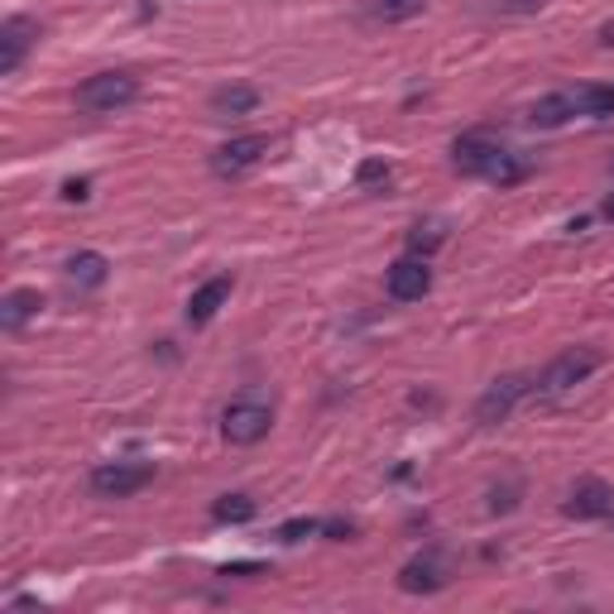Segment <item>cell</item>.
<instances>
[{
  "instance_id": "10",
  "label": "cell",
  "mask_w": 614,
  "mask_h": 614,
  "mask_svg": "<svg viewBox=\"0 0 614 614\" xmlns=\"http://www.w3.org/2000/svg\"><path fill=\"white\" fill-rule=\"evenodd\" d=\"M385 288H389L393 303H418V298H427V288H433V270H427V260L409 254V260L389 264Z\"/></svg>"
},
{
  "instance_id": "21",
  "label": "cell",
  "mask_w": 614,
  "mask_h": 614,
  "mask_svg": "<svg viewBox=\"0 0 614 614\" xmlns=\"http://www.w3.org/2000/svg\"><path fill=\"white\" fill-rule=\"evenodd\" d=\"M542 5L548 0H485V10H494V15H538Z\"/></svg>"
},
{
  "instance_id": "16",
  "label": "cell",
  "mask_w": 614,
  "mask_h": 614,
  "mask_svg": "<svg viewBox=\"0 0 614 614\" xmlns=\"http://www.w3.org/2000/svg\"><path fill=\"white\" fill-rule=\"evenodd\" d=\"M260 106V91L254 87H216L212 91V115H250Z\"/></svg>"
},
{
  "instance_id": "7",
  "label": "cell",
  "mask_w": 614,
  "mask_h": 614,
  "mask_svg": "<svg viewBox=\"0 0 614 614\" xmlns=\"http://www.w3.org/2000/svg\"><path fill=\"white\" fill-rule=\"evenodd\" d=\"M264 154H270V140H264V135H236V140H226L212 154V173L216 178H240V173H250Z\"/></svg>"
},
{
  "instance_id": "20",
  "label": "cell",
  "mask_w": 614,
  "mask_h": 614,
  "mask_svg": "<svg viewBox=\"0 0 614 614\" xmlns=\"http://www.w3.org/2000/svg\"><path fill=\"white\" fill-rule=\"evenodd\" d=\"M447 240V230H442V222H418L413 226V236H409V250L413 254H427V250H437Z\"/></svg>"
},
{
  "instance_id": "25",
  "label": "cell",
  "mask_w": 614,
  "mask_h": 614,
  "mask_svg": "<svg viewBox=\"0 0 614 614\" xmlns=\"http://www.w3.org/2000/svg\"><path fill=\"white\" fill-rule=\"evenodd\" d=\"M322 532H327V538H336V542H346L355 532V524H346V518H327V524H322Z\"/></svg>"
},
{
  "instance_id": "9",
  "label": "cell",
  "mask_w": 614,
  "mask_h": 614,
  "mask_svg": "<svg viewBox=\"0 0 614 614\" xmlns=\"http://www.w3.org/2000/svg\"><path fill=\"white\" fill-rule=\"evenodd\" d=\"M39 20H29V15H10L5 25H0V73H15L20 63H25V53L39 43Z\"/></svg>"
},
{
  "instance_id": "1",
  "label": "cell",
  "mask_w": 614,
  "mask_h": 614,
  "mask_svg": "<svg viewBox=\"0 0 614 614\" xmlns=\"http://www.w3.org/2000/svg\"><path fill=\"white\" fill-rule=\"evenodd\" d=\"M451 164L461 173H475V178H485V183H500V188H514L528 173V164H518L504 145L485 140V135H461V140L451 145Z\"/></svg>"
},
{
  "instance_id": "11",
  "label": "cell",
  "mask_w": 614,
  "mask_h": 614,
  "mask_svg": "<svg viewBox=\"0 0 614 614\" xmlns=\"http://www.w3.org/2000/svg\"><path fill=\"white\" fill-rule=\"evenodd\" d=\"M447 581H451V572H447L442 552H423V557L403 562V572H399V590H409V596H433Z\"/></svg>"
},
{
  "instance_id": "27",
  "label": "cell",
  "mask_w": 614,
  "mask_h": 614,
  "mask_svg": "<svg viewBox=\"0 0 614 614\" xmlns=\"http://www.w3.org/2000/svg\"><path fill=\"white\" fill-rule=\"evenodd\" d=\"M600 43H605V49H614V20H610L605 29H600Z\"/></svg>"
},
{
  "instance_id": "14",
  "label": "cell",
  "mask_w": 614,
  "mask_h": 614,
  "mask_svg": "<svg viewBox=\"0 0 614 614\" xmlns=\"http://www.w3.org/2000/svg\"><path fill=\"white\" fill-rule=\"evenodd\" d=\"M572 115H581L576 111V91H552V97H542L538 106L528 111V125L532 130H557V125H566Z\"/></svg>"
},
{
  "instance_id": "23",
  "label": "cell",
  "mask_w": 614,
  "mask_h": 614,
  "mask_svg": "<svg viewBox=\"0 0 614 614\" xmlns=\"http://www.w3.org/2000/svg\"><path fill=\"white\" fill-rule=\"evenodd\" d=\"M355 178H361V188H375V183H389V164H379V159H365Z\"/></svg>"
},
{
  "instance_id": "26",
  "label": "cell",
  "mask_w": 614,
  "mask_h": 614,
  "mask_svg": "<svg viewBox=\"0 0 614 614\" xmlns=\"http://www.w3.org/2000/svg\"><path fill=\"white\" fill-rule=\"evenodd\" d=\"M254 572H264L260 562H236V566H222V576H254Z\"/></svg>"
},
{
  "instance_id": "3",
  "label": "cell",
  "mask_w": 614,
  "mask_h": 614,
  "mask_svg": "<svg viewBox=\"0 0 614 614\" xmlns=\"http://www.w3.org/2000/svg\"><path fill=\"white\" fill-rule=\"evenodd\" d=\"M135 97H140V77H130V73H97L77 87V106L91 115H115L130 106Z\"/></svg>"
},
{
  "instance_id": "18",
  "label": "cell",
  "mask_w": 614,
  "mask_h": 614,
  "mask_svg": "<svg viewBox=\"0 0 614 614\" xmlns=\"http://www.w3.org/2000/svg\"><path fill=\"white\" fill-rule=\"evenodd\" d=\"M576 111L596 115V121L614 115V87H581V91H576Z\"/></svg>"
},
{
  "instance_id": "15",
  "label": "cell",
  "mask_w": 614,
  "mask_h": 614,
  "mask_svg": "<svg viewBox=\"0 0 614 614\" xmlns=\"http://www.w3.org/2000/svg\"><path fill=\"white\" fill-rule=\"evenodd\" d=\"M111 274V260L101 250H77L73 260H67V284L73 288H101Z\"/></svg>"
},
{
  "instance_id": "2",
  "label": "cell",
  "mask_w": 614,
  "mask_h": 614,
  "mask_svg": "<svg viewBox=\"0 0 614 614\" xmlns=\"http://www.w3.org/2000/svg\"><path fill=\"white\" fill-rule=\"evenodd\" d=\"M596 369H600V351H590V346H572V351H562L557 361H552L538 379H532V389H538L542 399H562L566 389L586 385Z\"/></svg>"
},
{
  "instance_id": "28",
  "label": "cell",
  "mask_w": 614,
  "mask_h": 614,
  "mask_svg": "<svg viewBox=\"0 0 614 614\" xmlns=\"http://www.w3.org/2000/svg\"><path fill=\"white\" fill-rule=\"evenodd\" d=\"M605 216H610V222H614V192L605 197Z\"/></svg>"
},
{
  "instance_id": "24",
  "label": "cell",
  "mask_w": 614,
  "mask_h": 614,
  "mask_svg": "<svg viewBox=\"0 0 614 614\" xmlns=\"http://www.w3.org/2000/svg\"><path fill=\"white\" fill-rule=\"evenodd\" d=\"M91 197V183L87 178H67L63 183V202H87Z\"/></svg>"
},
{
  "instance_id": "12",
  "label": "cell",
  "mask_w": 614,
  "mask_h": 614,
  "mask_svg": "<svg viewBox=\"0 0 614 614\" xmlns=\"http://www.w3.org/2000/svg\"><path fill=\"white\" fill-rule=\"evenodd\" d=\"M230 288H236V279L230 274H216V279H206L197 293L188 298V327H206V322L222 312V303L230 298Z\"/></svg>"
},
{
  "instance_id": "8",
  "label": "cell",
  "mask_w": 614,
  "mask_h": 614,
  "mask_svg": "<svg viewBox=\"0 0 614 614\" xmlns=\"http://www.w3.org/2000/svg\"><path fill=\"white\" fill-rule=\"evenodd\" d=\"M566 518H610L614 514V490L600 475H581V480L572 485V494H566L562 504Z\"/></svg>"
},
{
  "instance_id": "17",
  "label": "cell",
  "mask_w": 614,
  "mask_h": 614,
  "mask_svg": "<svg viewBox=\"0 0 614 614\" xmlns=\"http://www.w3.org/2000/svg\"><path fill=\"white\" fill-rule=\"evenodd\" d=\"M254 514H260V504H254L250 494H222V500L212 504V518H216V524H250Z\"/></svg>"
},
{
  "instance_id": "22",
  "label": "cell",
  "mask_w": 614,
  "mask_h": 614,
  "mask_svg": "<svg viewBox=\"0 0 614 614\" xmlns=\"http://www.w3.org/2000/svg\"><path fill=\"white\" fill-rule=\"evenodd\" d=\"M312 532H322L317 518H288V524L279 528V542H303V538H312Z\"/></svg>"
},
{
  "instance_id": "6",
  "label": "cell",
  "mask_w": 614,
  "mask_h": 614,
  "mask_svg": "<svg viewBox=\"0 0 614 614\" xmlns=\"http://www.w3.org/2000/svg\"><path fill=\"white\" fill-rule=\"evenodd\" d=\"M528 389H532V379H524V375H504V379H494V385L480 393V403H475V423H480V427H500L509 413H514V403L524 399Z\"/></svg>"
},
{
  "instance_id": "19",
  "label": "cell",
  "mask_w": 614,
  "mask_h": 614,
  "mask_svg": "<svg viewBox=\"0 0 614 614\" xmlns=\"http://www.w3.org/2000/svg\"><path fill=\"white\" fill-rule=\"evenodd\" d=\"M423 5H427V0H375V15L389 20V25H399V20L423 15Z\"/></svg>"
},
{
  "instance_id": "13",
  "label": "cell",
  "mask_w": 614,
  "mask_h": 614,
  "mask_svg": "<svg viewBox=\"0 0 614 614\" xmlns=\"http://www.w3.org/2000/svg\"><path fill=\"white\" fill-rule=\"evenodd\" d=\"M39 308H43V293H39V288H10V293L0 298V327H5V331H20L25 322L39 317Z\"/></svg>"
},
{
  "instance_id": "4",
  "label": "cell",
  "mask_w": 614,
  "mask_h": 614,
  "mask_svg": "<svg viewBox=\"0 0 614 614\" xmlns=\"http://www.w3.org/2000/svg\"><path fill=\"white\" fill-rule=\"evenodd\" d=\"M270 427H274V409L270 403H260V399H236V403H226V413H222V437L230 447L264 442Z\"/></svg>"
},
{
  "instance_id": "5",
  "label": "cell",
  "mask_w": 614,
  "mask_h": 614,
  "mask_svg": "<svg viewBox=\"0 0 614 614\" xmlns=\"http://www.w3.org/2000/svg\"><path fill=\"white\" fill-rule=\"evenodd\" d=\"M154 480V461H106L91 471V494L97 500H130Z\"/></svg>"
}]
</instances>
